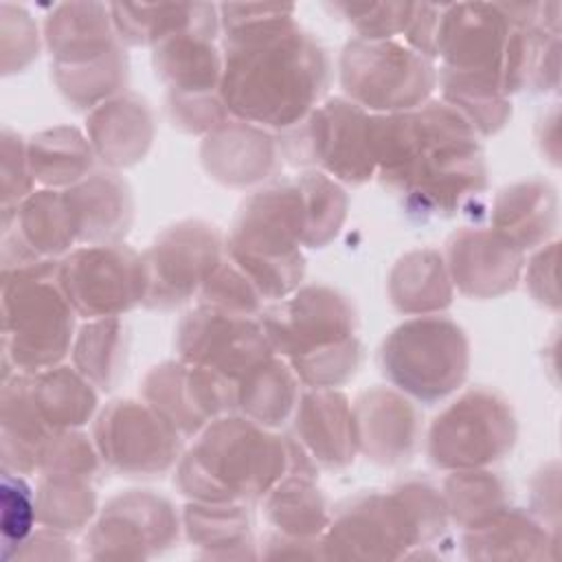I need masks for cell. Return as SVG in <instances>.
<instances>
[{"mask_svg":"<svg viewBox=\"0 0 562 562\" xmlns=\"http://www.w3.org/2000/svg\"><path fill=\"white\" fill-rule=\"evenodd\" d=\"M268 520L288 538L314 540L329 527L325 498L305 476L281 479L266 498Z\"/></svg>","mask_w":562,"mask_h":562,"instance_id":"1f68e13d","label":"cell"},{"mask_svg":"<svg viewBox=\"0 0 562 562\" xmlns=\"http://www.w3.org/2000/svg\"><path fill=\"white\" fill-rule=\"evenodd\" d=\"M123 327L116 318L86 325L75 342V364L83 378L101 389H112L121 367Z\"/></svg>","mask_w":562,"mask_h":562,"instance_id":"8d00e7d4","label":"cell"},{"mask_svg":"<svg viewBox=\"0 0 562 562\" xmlns=\"http://www.w3.org/2000/svg\"><path fill=\"white\" fill-rule=\"evenodd\" d=\"M88 132L94 151L105 162L130 165L149 147L151 114L138 97L123 94L97 105L88 119Z\"/></svg>","mask_w":562,"mask_h":562,"instance_id":"d4e9b609","label":"cell"},{"mask_svg":"<svg viewBox=\"0 0 562 562\" xmlns=\"http://www.w3.org/2000/svg\"><path fill=\"white\" fill-rule=\"evenodd\" d=\"M57 279L72 310L86 318H112L147 294L143 257L116 244L68 252L59 261Z\"/></svg>","mask_w":562,"mask_h":562,"instance_id":"9c48e42d","label":"cell"},{"mask_svg":"<svg viewBox=\"0 0 562 562\" xmlns=\"http://www.w3.org/2000/svg\"><path fill=\"white\" fill-rule=\"evenodd\" d=\"M299 125V160H312L331 176L358 184L375 171L371 116L353 101L331 99L312 110Z\"/></svg>","mask_w":562,"mask_h":562,"instance_id":"4fadbf2b","label":"cell"},{"mask_svg":"<svg viewBox=\"0 0 562 562\" xmlns=\"http://www.w3.org/2000/svg\"><path fill=\"white\" fill-rule=\"evenodd\" d=\"M178 536L171 505L147 492H130L108 503L90 533L97 558H149L167 549Z\"/></svg>","mask_w":562,"mask_h":562,"instance_id":"e0dca14e","label":"cell"},{"mask_svg":"<svg viewBox=\"0 0 562 562\" xmlns=\"http://www.w3.org/2000/svg\"><path fill=\"white\" fill-rule=\"evenodd\" d=\"M382 367L402 391L417 400L435 402L463 382L468 373V338L448 318H413L386 338Z\"/></svg>","mask_w":562,"mask_h":562,"instance_id":"52a82bcc","label":"cell"},{"mask_svg":"<svg viewBox=\"0 0 562 562\" xmlns=\"http://www.w3.org/2000/svg\"><path fill=\"white\" fill-rule=\"evenodd\" d=\"M362 40H386L406 29L413 4H342Z\"/></svg>","mask_w":562,"mask_h":562,"instance_id":"7bdbcfd3","label":"cell"},{"mask_svg":"<svg viewBox=\"0 0 562 562\" xmlns=\"http://www.w3.org/2000/svg\"><path fill=\"white\" fill-rule=\"evenodd\" d=\"M292 450L252 419L224 417L204 428L178 470L180 490L202 503H237L270 492Z\"/></svg>","mask_w":562,"mask_h":562,"instance_id":"3957f363","label":"cell"},{"mask_svg":"<svg viewBox=\"0 0 562 562\" xmlns=\"http://www.w3.org/2000/svg\"><path fill=\"white\" fill-rule=\"evenodd\" d=\"M356 443L369 457L391 463L408 457L417 435V415L400 395L378 389L367 393L353 413Z\"/></svg>","mask_w":562,"mask_h":562,"instance_id":"44dd1931","label":"cell"},{"mask_svg":"<svg viewBox=\"0 0 562 562\" xmlns=\"http://www.w3.org/2000/svg\"><path fill=\"white\" fill-rule=\"evenodd\" d=\"M75 241L77 224L64 191H33L18 206L2 209V270L57 261Z\"/></svg>","mask_w":562,"mask_h":562,"instance_id":"9a60e30c","label":"cell"},{"mask_svg":"<svg viewBox=\"0 0 562 562\" xmlns=\"http://www.w3.org/2000/svg\"><path fill=\"white\" fill-rule=\"evenodd\" d=\"M101 457L125 474L165 472L178 457V430L151 406L114 402L94 428Z\"/></svg>","mask_w":562,"mask_h":562,"instance_id":"5bb4252c","label":"cell"},{"mask_svg":"<svg viewBox=\"0 0 562 562\" xmlns=\"http://www.w3.org/2000/svg\"><path fill=\"white\" fill-rule=\"evenodd\" d=\"M446 503L428 485L411 483L389 496H364L327 529L323 555L353 560L406 558L446 527Z\"/></svg>","mask_w":562,"mask_h":562,"instance_id":"8992f818","label":"cell"},{"mask_svg":"<svg viewBox=\"0 0 562 562\" xmlns=\"http://www.w3.org/2000/svg\"><path fill=\"white\" fill-rule=\"evenodd\" d=\"M59 261L2 270V364L20 373L57 367L72 340V305L59 279Z\"/></svg>","mask_w":562,"mask_h":562,"instance_id":"5b68a950","label":"cell"},{"mask_svg":"<svg viewBox=\"0 0 562 562\" xmlns=\"http://www.w3.org/2000/svg\"><path fill=\"white\" fill-rule=\"evenodd\" d=\"M514 439V422L494 393L472 391L446 408L430 428L428 450L437 465L476 470L498 459Z\"/></svg>","mask_w":562,"mask_h":562,"instance_id":"30bf717a","label":"cell"},{"mask_svg":"<svg viewBox=\"0 0 562 562\" xmlns=\"http://www.w3.org/2000/svg\"><path fill=\"white\" fill-rule=\"evenodd\" d=\"M450 296L448 272L435 250H415L406 255L391 274V299L402 312H435L446 307Z\"/></svg>","mask_w":562,"mask_h":562,"instance_id":"f546056e","label":"cell"},{"mask_svg":"<svg viewBox=\"0 0 562 562\" xmlns=\"http://www.w3.org/2000/svg\"><path fill=\"white\" fill-rule=\"evenodd\" d=\"M33 397V375L15 371L0 391V457L2 470L31 474L40 470L42 450L55 435Z\"/></svg>","mask_w":562,"mask_h":562,"instance_id":"ac0fdd59","label":"cell"},{"mask_svg":"<svg viewBox=\"0 0 562 562\" xmlns=\"http://www.w3.org/2000/svg\"><path fill=\"white\" fill-rule=\"evenodd\" d=\"M184 527L191 542L206 549L209 555H250V522L237 503L195 501L184 512Z\"/></svg>","mask_w":562,"mask_h":562,"instance_id":"d6a6232c","label":"cell"},{"mask_svg":"<svg viewBox=\"0 0 562 562\" xmlns=\"http://www.w3.org/2000/svg\"><path fill=\"white\" fill-rule=\"evenodd\" d=\"M342 86L360 108L386 114L424 105L435 86L430 61L391 40H356L347 44L340 61Z\"/></svg>","mask_w":562,"mask_h":562,"instance_id":"ba28073f","label":"cell"},{"mask_svg":"<svg viewBox=\"0 0 562 562\" xmlns=\"http://www.w3.org/2000/svg\"><path fill=\"white\" fill-rule=\"evenodd\" d=\"M125 57L114 50L81 66H53V77L64 97L77 108H92L125 81Z\"/></svg>","mask_w":562,"mask_h":562,"instance_id":"d590c367","label":"cell"},{"mask_svg":"<svg viewBox=\"0 0 562 562\" xmlns=\"http://www.w3.org/2000/svg\"><path fill=\"white\" fill-rule=\"evenodd\" d=\"M443 503L459 525L474 529L503 512V487L487 472L459 470L446 481Z\"/></svg>","mask_w":562,"mask_h":562,"instance_id":"e575fe53","label":"cell"},{"mask_svg":"<svg viewBox=\"0 0 562 562\" xmlns=\"http://www.w3.org/2000/svg\"><path fill=\"white\" fill-rule=\"evenodd\" d=\"M226 53L220 97L246 123L299 125L327 88L321 44L292 20V7H222Z\"/></svg>","mask_w":562,"mask_h":562,"instance_id":"6da1fadb","label":"cell"},{"mask_svg":"<svg viewBox=\"0 0 562 562\" xmlns=\"http://www.w3.org/2000/svg\"><path fill=\"white\" fill-rule=\"evenodd\" d=\"M296 402V382L292 371L279 360H263L239 378L235 404L248 419L261 426L281 424Z\"/></svg>","mask_w":562,"mask_h":562,"instance_id":"4dcf8cb0","label":"cell"},{"mask_svg":"<svg viewBox=\"0 0 562 562\" xmlns=\"http://www.w3.org/2000/svg\"><path fill=\"white\" fill-rule=\"evenodd\" d=\"M35 182L48 189L72 187L92 167V145L75 127H50L26 143Z\"/></svg>","mask_w":562,"mask_h":562,"instance_id":"83f0119b","label":"cell"},{"mask_svg":"<svg viewBox=\"0 0 562 562\" xmlns=\"http://www.w3.org/2000/svg\"><path fill=\"white\" fill-rule=\"evenodd\" d=\"M272 349L292 360L303 382L327 389L353 375L360 345L353 338V310L329 288H305L261 321Z\"/></svg>","mask_w":562,"mask_h":562,"instance_id":"277c9868","label":"cell"},{"mask_svg":"<svg viewBox=\"0 0 562 562\" xmlns=\"http://www.w3.org/2000/svg\"><path fill=\"white\" fill-rule=\"evenodd\" d=\"M33 173L29 165L26 143L11 127H2L0 136V200L2 209L18 206L33 193Z\"/></svg>","mask_w":562,"mask_h":562,"instance_id":"b9f144b4","label":"cell"},{"mask_svg":"<svg viewBox=\"0 0 562 562\" xmlns=\"http://www.w3.org/2000/svg\"><path fill=\"white\" fill-rule=\"evenodd\" d=\"M37 522L35 492L24 481V474L2 470L0 481V533H2V560L11 555L31 538Z\"/></svg>","mask_w":562,"mask_h":562,"instance_id":"f35d334b","label":"cell"},{"mask_svg":"<svg viewBox=\"0 0 562 562\" xmlns=\"http://www.w3.org/2000/svg\"><path fill=\"white\" fill-rule=\"evenodd\" d=\"M211 35L187 31L156 44L154 64L169 83L171 94H215L222 83L224 59L211 44Z\"/></svg>","mask_w":562,"mask_h":562,"instance_id":"cb8c5ba5","label":"cell"},{"mask_svg":"<svg viewBox=\"0 0 562 562\" xmlns=\"http://www.w3.org/2000/svg\"><path fill=\"white\" fill-rule=\"evenodd\" d=\"M375 169L422 213L454 211L485 182L474 127L446 103L371 116Z\"/></svg>","mask_w":562,"mask_h":562,"instance_id":"7a4b0ae2","label":"cell"},{"mask_svg":"<svg viewBox=\"0 0 562 562\" xmlns=\"http://www.w3.org/2000/svg\"><path fill=\"white\" fill-rule=\"evenodd\" d=\"M97 454L86 435L57 430L42 450L40 470L44 476L90 479L97 472Z\"/></svg>","mask_w":562,"mask_h":562,"instance_id":"ab89813d","label":"cell"},{"mask_svg":"<svg viewBox=\"0 0 562 562\" xmlns=\"http://www.w3.org/2000/svg\"><path fill=\"white\" fill-rule=\"evenodd\" d=\"M53 66H81L116 48L112 22L103 4H61L44 22Z\"/></svg>","mask_w":562,"mask_h":562,"instance_id":"7402d4cb","label":"cell"},{"mask_svg":"<svg viewBox=\"0 0 562 562\" xmlns=\"http://www.w3.org/2000/svg\"><path fill=\"white\" fill-rule=\"evenodd\" d=\"M112 22L130 44H160L171 35L198 31L215 33V15L209 4H112Z\"/></svg>","mask_w":562,"mask_h":562,"instance_id":"4316f807","label":"cell"},{"mask_svg":"<svg viewBox=\"0 0 562 562\" xmlns=\"http://www.w3.org/2000/svg\"><path fill=\"white\" fill-rule=\"evenodd\" d=\"M305 200V246L327 244L340 228L347 211L342 189L321 173H307L299 180Z\"/></svg>","mask_w":562,"mask_h":562,"instance_id":"74e56055","label":"cell"},{"mask_svg":"<svg viewBox=\"0 0 562 562\" xmlns=\"http://www.w3.org/2000/svg\"><path fill=\"white\" fill-rule=\"evenodd\" d=\"M77 224V241L108 246L127 233L132 198L127 184L114 173H94L64 191Z\"/></svg>","mask_w":562,"mask_h":562,"instance_id":"ffe728a7","label":"cell"},{"mask_svg":"<svg viewBox=\"0 0 562 562\" xmlns=\"http://www.w3.org/2000/svg\"><path fill=\"white\" fill-rule=\"evenodd\" d=\"M33 397L53 430H72L90 419L97 395L88 378L68 369L53 367L33 375Z\"/></svg>","mask_w":562,"mask_h":562,"instance_id":"f1b7e54d","label":"cell"},{"mask_svg":"<svg viewBox=\"0 0 562 562\" xmlns=\"http://www.w3.org/2000/svg\"><path fill=\"white\" fill-rule=\"evenodd\" d=\"M206 169L228 182L246 184L266 176L274 162L272 138L250 123L224 125L209 136L202 149Z\"/></svg>","mask_w":562,"mask_h":562,"instance_id":"484cf974","label":"cell"},{"mask_svg":"<svg viewBox=\"0 0 562 562\" xmlns=\"http://www.w3.org/2000/svg\"><path fill=\"white\" fill-rule=\"evenodd\" d=\"M143 393L149 406L184 435L206 428L235 402L228 378L187 360L156 367L147 375Z\"/></svg>","mask_w":562,"mask_h":562,"instance_id":"2e32d148","label":"cell"},{"mask_svg":"<svg viewBox=\"0 0 562 562\" xmlns=\"http://www.w3.org/2000/svg\"><path fill=\"white\" fill-rule=\"evenodd\" d=\"M66 540L55 531H35L31 538L11 555V560H37V558H68L70 551L66 549Z\"/></svg>","mask_w":562,"mask_h":562,"instance_id":"ee69618b","label":"cell"},{"mask_svg":"<svg viewBox=\"0 0 562 562\" xmlns=\"http://www.w3.org/2000/svg\"><path fill=\"white\" fill-rule=\"evenodd\" d=\"M296 430L314 459L327 468H345L358 448L353 413L345 395L336 391L318 389L303 395Z\"/></svg>","mask_w":562,"mask_h":562,"instance_id":"603a6c76","label":"cell"},{"mask_svg":"<svg viewBox=\"0 0 562 562\" xmlns=\"http://www.w3.org/2000/svg\"><path fill=\"white\" fill-rule=\"evenodd\" d=\"M448 270L461 292L494 296L514 283L518 252L498 231H461L450 241Z\"/></svg>","mask_w":562,"mask_h":562,"instance_id":"d6986e66","label":"cell"},{"mask_svg":"<svg viewBox=\"0 0 562 562\" xmlns=\"http://www.w3.org/2000/svg\"><path fill=\"white\" fill-rule=\"evenodd\" d=\"M178 349L182 360L211 369L228 380H239L272 353L261 323L248 314L211 305L191 312L182 321Z\"/></svg>","mask_w":562,"mask_h":562,"instance_id":"8fae6325","label":"cell"},{"mask_svg":"<svg viewBox=\"0 0 562 562\" xmlns=\"http://www.w3.org/2000/svg\"><path fill=\"white\" fill-rule=\"evenodd\" d=\"M35 503L37 522L55 531H77L94 514V494L86 479L42 474Z\"/></svg>","mask_w":562,"mask_h":562,"instance_id":"836d02e7","label":"cell"},{"mask_svg":"<svg viewBox=\"0 0 562 562\" xmlns=\"http://www.w3.org/2000/svg\"><path fill=\"white\" fill-rule=\"evenodd\" d=\"M222 244L213 226L182 222L167 228L143 257L149 305L167 307L187 301L222 263Z\"/></svg>","mask_w":562,"mask_h":562,"instance_id":"7c38bea8","label":"cell"},{"mask_svg":"<svg viewBox=\"0 0 562 562\" xmlns=\"http://www.w3.org/2000/svg\"><path fill=\"white\" fill-rule=\"evenodd\" d=\"M0 42L2 75L20 72L37 55V29L22 7L0 4Z\"/></svg>","mask_w":562,"mask_h":562,"instance_id":"60d3db41","label":"cell"}]
</instances>
